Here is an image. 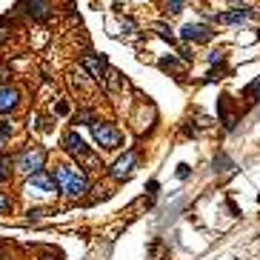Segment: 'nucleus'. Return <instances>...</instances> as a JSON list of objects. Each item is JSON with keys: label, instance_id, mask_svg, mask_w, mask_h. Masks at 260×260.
<instances>
[{"label": "nucleus", "instance_id": "8", "mask_svg": "<svg viewBox=\"0 0 260 260\" xmlns=\"http://www.w3.org/2000/svg\"><path fill=\"white\" fill-rule=\"evenodd\" d=\"M63 149H66L69 154H74V157H92V149L86 146V140H83L74 129L63 135Z\"/></svg>", "mask_w": 260, "mask_h": 260}, {"label": "nucleus", "instance_id": "1", "mask_svg": "<svg viewBox=\"0 0 260 260\" xmlns=\"http://www.w3.org/2000/svg\"><path fill=\"white\" fill-rule=\"evenodd\" d=\"M54 180H57V189L63 195H69V198H83L89 192V178L77 166H57L54 169Z\"/></svg>", "mask_w": 260, "mask_h": 260}, {"label": "nucleus", "instance_id": "6", "mask_svg": "<svg viewBox=\"0 0 260 260\" xmlns=\"http://www.w3.org/2000/svg\"><path fill=\"white\" fill-rule=\"evenodd\" d=\"M215 37V29L209 23H186L180 29V40L183 43H209Z\"/></svg>", "mask_w": 260, "mask_h": 260}, {"label": "nucleus", "instance_id": "11", "mask_svg": "<svg viewBox=\"0 0 260 260\" xmlns=\"http://www.w3.org/2000/svg\"><path fill=\"white\" fill-rule=\"evenodd\" d=\"M18 9H23L29 18L40 20V23H46V20H49V15H52V12H49V0H23Z\"/></svg>", "mask_w": 260, "mask_h": 260}, {"label": "nucleus", "instance_id": "17", "mask_svg": "<svg viewBox=\"0 0 260 260\" xmlns=\"http://www.w3.org/2000/svg\"><path fill=\"white\" fill-rule=\"evenodd\" d=\"M206 60L212 63V66H226V54L223 52H209Z\"/></svg>", "mask_w": 260, "mask_h": 260}, {"label": "nucleus", "instance_id": "30", "mask_svg": "<svg viewBox=\"0 0 260 260\" xmlns=\"http://www.w3.org/2000/svg\"><path fill=\"white\" fill-rule=\"evenodd\" d=\"M257 43H260V29H257Z\"/></svg>", "mask_w": 260, "mask_h": 260}, {"label": "nucleus", "instance_id": "20", "mask_svg": "<svg viewBox=\"0 0 260 260\" xmlns=\"http://www.w3.org/2000/svg\"><path fill=\"white\" fill-rule=\"evenodd\" d=\"M12 209V198L6 195V192H0V215H6Z\"/></svg>", "mask_w": 260, "mask_h": 260}, {"label": "nucleus", "instance_id": "12", "mask_svg": "<svg viewBox=\"0 0 260 260\" xmlns=\"http://www.w3.org/2000/svg\"><path fill=\"white\" fill-rule=\"evenodd\" d=\"M212 169H215L217 175H223V171H232L234 169V163H232V157H229L226 152H217L215 160H212Z\"/></svg>", "mask_w": 260, "mask_h": 260}, {"label": "nucleus", "instance_id": "25", "mask_svg": "<svg viewBox=\"0 0 260 260\" xmlns=\"http://www.w3.org/2000/svg\"><path fill=\"white\" fill-rule=\"evenodd\" d=\"M9 69H6V66H3V63H0V86H3V83H9Z\"/></svg>", "mask_w": 260, "mask_h": 260}, {"label": "nucleus", "instance_id": "5", "mask_svg": "<svg viewBox=\"0 0 260 260\" xmlns=\"http://www.w3.org/2000/svg\"><path fill=\"white\" fill-rule=\"evenodd\" d=\"M26 192H35V195H57V180H54V171H37V175H29L26 178Z\"/></svg>", "mask_w": 260, "mask_h": 260}, {"label": "nucleus", "instance_id": "7", "mask_svg": "<svg viewBox=\"0 0 260 260\" xmlns=\"http://www.w3.org/2000/svg\"><path fill=\"white\" fill-rule=\"evenodd\" d=\"M249 18H254V9L251 6H243V3H237L234 9L229 12H220V15H215V23H229V26H240V23H246Z\"/></svg>", "mask_w": 260, "mask_h": 260}, {"label": "nucleus", "instance_id": "10", "mask_svg": "<svg viewBox=\"0 0 260 260\" xmlns=\"http://www.w3.org/2000/svg\"><path fill=\"white\" fill-rule=\"evenodd\" d=\"M18 106H20V92L15 86H9V83H3L0 86V115H9Z\"/></svg>", "mask_w": 260, "mask_h": 260}, {"label": "nucleus", "instance_id": "31", "mask_svg": "<svg viewBox=\"0 0 260 260\" xmlns=\"http://www.w3.org/2000/svg\"><path fill=\"white\" fill-rule=\"evenodd\" d=\"M40 260H54V257H40Z\"/></svg>", "mask_w": 260, "mask_h": 260}, {"label": "nucleus", "instance_id": "27", "mask_svg": "<svg viewBox=\"0 0 260 260\" xmlns=\"http://www.w3.org/2000/svg\"><path fill=\"white\" fill-rule=\"evenodd\" d=\"M183 135H186V137H198V126H183Z\"/></svg>", "mask_w": 260, "mask_h": 260}, {"label": "nucleus", "instance_id": "28", "mask_svg": "<svg viewBox=\"0 0 260 260\" xmlns=\"http://www.w3.org/2000/svg\"><path fill=\"white\" fill-rule=\"evenodd\" d=\"M6 154V135H0V157Z\"/></svg>", "mask_w": 260, "mask_h": 260}, {"label": "nucleus", "instance_id": "21", "mask_svg": "<svg viewBox=\"0 0 260 260\" xmlns=\"http://www.w3.org/2000/svg\"><path fill=\"white\" fill-rule=\"evenodd\" d=\"M120 26H123L126 29V35H135V20H132V18H120Z\"/></svg>", "mask_w": 260, "mask_h": 260}, {"label": "nucleus", "instance_id": "23", "mask_svg": "<svg viewBox=\"0 0 260 260\" xmlns=\"http://www.w3.org/2000/svg\"><path fill=\"white\" fill-rule=\"evenodd\" d=\"M189 175H192V166H189V163H180V166H178V178L189 180Z\"/></svg>", "mask_w": 260, "mask_h": 260}, {"label": "nucleus", "instance_id": "13", "mask_svg": "<svg viewBox=\"0 0 260 260\" xmlns=\"http://www.w3.org/2000/svg\"><path fill=\"white\" fill-rule=\"evenodd\" d=\"M157 66H160L163 72H175L178 74V77H183V74H180V69H183V60H178V57H160V60H157Z\"/></svg>", "mask_w": 260, "mask_h": 260}, {"label": "nucleus", "instance_id": "26", "mask_svg": "<svg viewBox=\"0 0 260 260\" xmlns=\"http://www.w3.org/2000/svg\"><path fill=\"white\" fill-rule=\"evenodd\" d=\"M157 192H160V183H157V180H149V198H154Z\"/></svg>", "mask_w": 260, "mask_h": 260}, {"label": "nucleus", "instance_id": "22", "mask_svg": "<svg viewBox=\"0 0 260 260\" xmlns=\"http://www.w3.org/2000/svg\"><path fill=\"white\" fill-rule=\"evenodd\" d=\"M26 215H29V220H40V217L49 215V209H29Z\"/></svg>", "mask_w": 260, "mask_h": 260}, {"label": "nucleus", "instance_id": "18", "mask_svg": "<svg viewBox=\"0 0 260 260\" xmlns=\"http://www.w3.org/2000/svg\"><path fill=\"white\" fill-rule=\"evenodd\" d=\"M183 6H186L183 0H166V12H169V15H180Z\"/></svg>", "mask_w": 260, "mask_h": 260}, {"label": "nucleus", "instance_id": "24", "mask_svg": "<svg viewBox=\"0 0 260 260\" xmlns=\"http://www.w3.org/2000/svg\"><path fill=\"white\" fill-rule=\"evenodd\" d=\"M54 115H69V103H66V100H60V103H57V106H54Z\"/></svg>", "mask_w": 260, "mask_h": 260}, {"label": "nucleus", "instance_id": "3", "mask_svg": "<svg viewBox=\"0 0 260 260\" xmlns=\"http://www.w3.org/2000/svg\"><path fill=\"white\" fill-rule=\"evenodd\" d=\"M92 137H95V143L103 146L106 152H115V149H120V143H123L120 129H117L115 123H100V120L92 123Z\"/></svg>", "mask_w": 260, "mask_h": 260}, {"label": "nucleus", "instance_id": "16", "mask_svg": "<svg viewBox=\"0 0 260 260\" xmlns=\"http://www.w3.org/2000/svg\"><path fill=\"white\" fill-rule=\"evenodd\" d=\"M154 32H157V35H160L166 43H171V46L178 43V40H175V35H171V29L166 26V23H154Z\"/></svg>", "mask_w": 260, "mask_h": 260}, {"label": "nucleus", "instance_id": "19", "mask_svg": "<svg viewBox=\"0 0 260 260\" xmlns=\"http://www.w3.org/2000/svg\"><path fill=\"white\" fill-rule=\"evenodd\" d=\"M223 74H226V66H215V69H212V72L206 74V83H212V80H220Z\"/></svg>", "mask_w": 260, "mask_h": 260}, {"label": "nucleus", "instance_id": "29", "mask_svg": "<svg viewBox=\"0 0 260 260\" xmlns=\"http://www.w3.org/2000/svg\"><path fill=\"white\" fill-rule=\"evenodd\" d=\"M6 37H9V32H6V29H3V20H0V43H3V40H6Z\"/></svg>", "mask_w": 260, "mask_h": 260}, {"label": "nucleus", "instance_id": "4", "mask_svg": "<svg viewBox=\"0 0 260 260\" xmlns=\"http://www.w3.org/2000/svg\"><path fill=\"white\" fill-rule=\"evenodd\" d=\"M80 66L86 69V72H89V77H92L95 83H106L109 63H106V57H103V54L86 49V52H83V57H80Z\"/></svg>", "mask_w": 260, "mask_h": 260}, {"label": "nucleus", "instance_id": "14", "mask_svg": "<svg viewBox=\"0 0 260 260\" xmlns=\"http://www.w3.org/2000/svg\"><path fill=\"white\" fill-rule=\"evenodd\" d=\"M12 171H15V160L12 157H0V180H6V178H12Z\"/></svg>", "mask_w": 260, "mask_h": 260}, {"label": "nucleus", "instance_id": "15", "mask_svg": "<svg viewBox=\"0 0 260 260\" xmlns=\"http://www.w3.org/2000/svg\"><path fill=\"white\" fill-rule=\"evenodd\" d=\"M243 98H249V103H254V100H260V77L254 83H249L246 89H243Z\"/></svg>", "mask_w": 260, "mask_h": 260}, {"label": "nucleus", "instance_id": "9", "mask_svg": "<svg viewBox=\"0 0 260 260\" xmlns=\"http://www.w3.org/2000/svg\"><path fill=\"white\" fill-rule=\"evenodd\" d=\"M135 166H137V152H135V149H129V152H126L123 157H120V160L109 169V175H112L115 180H123V178H129V175H132V169H135Z\"/></svg>", "mask_w": 260, "mask_h": 260}, {"label": "nucleus", "instance_id": "2", "mask_svg": "<svg viewBox=\"0 0 260 260\" xmlns=\"http://www.w3.org/2000/svg\"><path fill=\"white\" fill-rule=\"evenodd\" d=\"M43 163H46V152L40 149V146H29V149H23V152L15 157V171H20V175H37V171H43Z\"/></svg>", "mask_w": 260, "mask_h": 260}]
</instances>
